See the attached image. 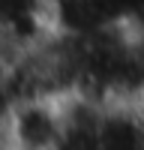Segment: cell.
<instances>
[{
    "label": "cell",
    "mask_w": 144,
    "mask_h": 150,
    "mask_svg": "<svg viewBox=\"0 0 144 150\" xmlns=\"http://www.w3.org/2000/svg\"><path fill=\"white\" fill-rule=\"evenodd\" d=\"M63 138V105L51 96L9 102L0 120V144L9 150H57Z\"/></svg>",
    "instance_id": "cell-1"
},
{
    "label": "cell",
    "mask_w": 144,
    "mask_h": 150,
    "mask_svg": "<svg viewBox=\"0 0 144 150\" xmlns=\"http://www.w3.org/2000/svg\"><path fill=\"white\" fill-rule=\"evenodd\" d=\"M0 150H9V147H3V144H0Z\"/></svg>",
    "instance_id": "cell-2"
}]
</instances>
